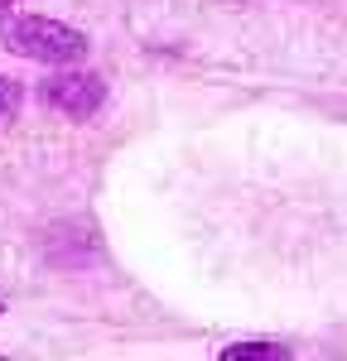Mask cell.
<instances>
[{"label":"cell","instance_id":"6da1fadb","mask_svg":"<svg viewBox=\"0 0 347 361\" xmlns=\"http://www.w3.org/2000/svg\"><path fill=\"white\" fill-rule=\"evenodd\" d=\"M0 49L49 63V68H68L87 58V39L73 25H58L44 15H10V20H0Z\"/></svg>","mask_w":347,"mask_h":361},{"label":"cell","instance_id":"7a4b0ae2","mask_svg":"<svg viewBox=\"0 0 347 361\" xmlns=\"http://www.w3.org/2000/svg\"><path fill=\"white\" fill-rule=\"evenodd\" d=\"M39 97H44L49 106H58V111L87 121V116L102 111L106 87H102V78H97V73H58V78H49V82L39 87Z\"/></svg>","mask_w":347,"mask_h":361},{"label":"cell","instance_id":"3957f363","mask_svg":"<svg viewBox=\"0 0 347 361\" xmlns=\"http://www.w3.org/2000/svg\"><path fill=\"white\" fill-rule=\"evenodd\" d=\"M285 342H236V347H222V361H289Z\"/></svg>","mask_w":347,"mask_h":361},{"label":"cell","instance_id":"277c9868","mask_svg":"<svg viewBox=\"0 0 347 361\" xmlns=\"http://www.w3.org/2000/svg\"><path fill=\"white\" fill-rule=\"evenodd\" d=\"M5 5H10V0H0V10H5Z\"/></svg>","mask_w":347,"mask_h":361},{"label":"cell","instance_id":"5b68a950","mask_svg":"<svg viewBox=\"0 0 347 361\" xmlns=\"http://www.w3.org/2000/svg\"><path fill=\"white\" fill-rule=\"evenodd\" d=\"M0 313H5V304H0Z\"/></svg>","mask_w":347,"mask_h":361}]
</instances>
